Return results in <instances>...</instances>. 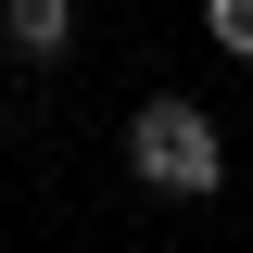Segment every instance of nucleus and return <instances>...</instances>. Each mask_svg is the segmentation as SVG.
Masks as SVG:
<instances>
[{
	"label": "nucleus",
	"instance_id": "obj_1",
	"mask_svg": "<svg viewBox=\"0 0 253 253\" xmlns=\"http://www.w3.org/2000/svg\"><path fill=\"white\" fill-rule=\"evenodd\" d=\"M126 177H139V190H177V203H215V190H228L215 114H203L190 89H152L139 114H126Z\"/></svg>",
	"mask_w": 253,
	"mask_h": 253
},
{
	"label": "nucleus",
	"instance_id": "obj_2",
	"mask_svg": "<svg viewBox=\"0 0 253 253\" xmlns=\"http://www.w3.org/2000/svg\"><path fill=\"white\" fill-rule=\"evenodd\" d=\"M0 38H13L26 63H51L63 38H76V0H0Z\"/></svg>",
	"mask_w": 253,
	"mask_h": 253
},
{
	"label": "nucleus",
	"instance_id": "obj_3",
	"mask_svg": "<svg viewBox=\"0 0 253 253\" xmlns=\"http://www.w3.org/2000/svg\"><path fill=\"white\" fill-rule=\"evenodd\" d=\"M203 38H215V51H241V63H253V0H203Z\"/></svg>",
	"mask_w": 253,
	"mask_h": 253
}]
</instances>
